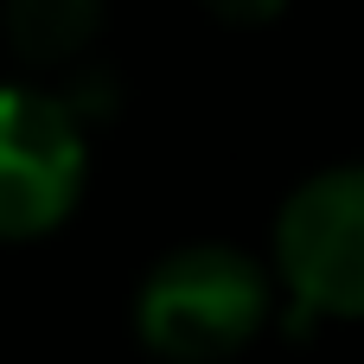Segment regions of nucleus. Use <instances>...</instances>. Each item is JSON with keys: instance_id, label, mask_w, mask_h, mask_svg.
<instances>
[{"instance_id": "39448f33", "label": "nucleus", "mask_w": 364, "mask_h": 364, "mask_svg": "<svg viewBox=\"0 0 364 364\" xmlns=\"http://www.w3.org/2000/svg\"><path fill=\"white\" fill-rule=\"evenodd\" d=\"M211 19H224V26H269L288 0H198Z\"/></svg>"}, {"instance_id": "f257e3e1", "label": "nucleus", "mask_w": 364, "mask_h": 364, "mask_svg": "<svg viewBox=\"0 0 364 364\" xmlns=\"http://www.w3.org/2000/svg\"><path fill=\"white\" fill-rule=\"evenodd\" d=\"M134 326L147 352L173 364L237 358L269 326V275L230 243H186L147 269L134 294Z\"/></svg>"}, {"instance_id": "20e7f679", "label": "nucleus", "mask_w": 364, "mask_h": 364, "mask_svg": "<svg viewBox=\"0 0 364 364\" xmlns=\"http://www.w3.org/2000/svg\"><path fill=\"white\" fill-rule=\"evenodd\" d=\"M102 0H0V32L26 64H70L90 51Z\"/></svg>"}, {"instance_id": "7ed1b4c3", "label": "nucleus", "mask_w": 364, "mask_h": 364, "mask_svg": "<svg viewBox=\"0 0 364 364\" xmlns=\"http://www.w3.org/2000/svg\"><path fill=\"white\" fill-rule=\"evenodd\" d=\"M83 192V122L51 90L0 83V237H45Z\"/></svg>"}, {"instance_id": "f03ea898", "label": "nucleus", "mask_w": 364, "mask_h": 364, "mask_svg": "<svg viewBox=\"0 0 364 364\" xmlns=\"http://www.w3.org/2000/svg\"><path fill=\"white\" fill-rule=\"evenodd\" d=\"M275 262L301 314L364 320V166H326L288 192Z\"/></svg>"}]
</instances>
